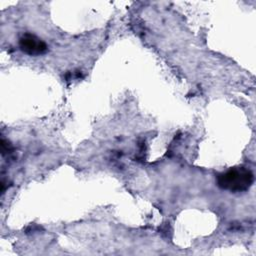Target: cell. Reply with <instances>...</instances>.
I'll list each match as a JSON object with an SVG mask.
<instances>
[{"instance_id": "cell-1", "label": "cell", "mask_w": 256, "mask_h": 256, "mask_svg": "<svg viewBox=\"0 0 256 256\" xmlns=\"http://www.w3.org/2000/svg\"><path fill=\"white\" fill-rule=\"evenodd\" d=\"M254 181L252 171L246 167H234L217 176V185L231 192L248 190Z\"/></svg>"}, {"instance_id": "cell-2", "label": "cell", "mask_w": 256, "mask_h": 256, "mask_svg": "<svg viewBox=\"0 0 256 256\" xmlns=\"http://www.w3.org/2000/svg\"><path fill=\"white\" fill-rule=\"evenodd\" d=\"M19 47L24 53L31 56L44 54L48 49L47 44L43 40L31 33H25L20 37Z\"/></svg>"}, {"instance_id": "cell-3", "label": "cell", "mask_w": 256, "mask_h": 256, "mask_svg": "<svg viewBox=\"0 0 256 256\" xmlns=\"http://www.w3.org/2000/svg\"><path fill=\"white\" fill-rule=\"evenodd\" d=\"M1 143H2V154L4 155L5 153H11L12 151L11 144L9 142H6L4 139H2Z\"/></svg>"}]
</instances>
